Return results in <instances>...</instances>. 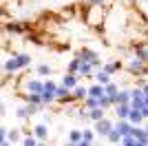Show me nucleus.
I'll list each match as a JSON object with an SVG mask.
<instances>
[{"label": "nucleus", "mask_w": 148, "mask_h": 146, "mask_svg": "<svg viewBox=\"0 0 148 146\" xmlns=\"http://www.w3.org/2000/svg\"><path fill=\"white\" fill-rule=\"evenodd\" d=\"M82 140H84V135H82V131H77V128H73V131L69 133V142H75V144H77V142H82Z\"/></svg>", "instance_id": "nucleus-23"}, {"label": "nucleus", "mask_w": 148, "mask_h": 146, "mask_svg": "<svg viewBox=\"0 0 148 146\" xmlns=\"http://www.w3.org/2000/svg\"><path fill=\"white\" fill-rule=\"evenodd\" d=\"M115 104H130V91H119L117 95L113 97V106Z\"/></svg>", "instance_id": "nucleus-10"}, {"label": "nucleus", "mask_w": 148, "mask_h": 146, "mask_svg": "<svg viewBox=\"0 0 148 146\" xmlns=\"http://www.w3.org/2000/svg\"><path fill=\"white\" fill-rule=\"evenodd\" d=\"M128 111H130V104H115V113H117L119 120H126V117H128Z\"/></svg>", "instance_id": "nucleus-15"}, {"label": "nucleus", "mask_w": 148, "mask_h": 146, "mask_svg": "<svg viewBox=\"0 0 148 146\" xmlns=\"http://www.w3.org/2000/svg\"><path fill=\"white\" fill-rule=\"evenodd\" d=\"M38 146H47V144H44V142H38Z\"/></svg>", "instance_id": "nucleus-40"}, {"label": "nucleus", "mask_w": 148, "mask_h": 146, "mask_svg": "<svg viewBox=\"0 0 148 146\" xmlns=\"http://www.w3.org/2000/svg\"><path fill=\"white\" fill-rule=\"evenodd\" d=\"M2 69H5L7 73H16V71L20 69V64H18V58H16V55H13V58H9V60L5 62V67H2Z\"/></svg>", "instance_id": "nucleus-12"}, {"label": "nucleus", "mask_w": 148, "mask_h": 146, "mask_svg": "<svg viewBox=\"0 0 148 146\" xmlns=\"http://www.w3.org/2000/svg\"><path fill=\"white\" fill-rule=\"evenodd\" d=\"M42 89H44L42 80H29V82H27V91L29 93H42Z\"/></svg>", "instance_id": "nucleus-9"}, {"label": "nucleus", "mask_w": 148, "mask_h": 146, "mask_svg": "<svg viewBox=\"0 0 148 146\" xmlns=\"http://www.w3.org/2000/svg\"><path fill=\"white\" fill-rule=\"evenodd\" d=\"M22 146H38V137H36L33 133H31V135H27L25 140H22Z\"/></svg>", "instance_id": "nucleus-26"}, {"label": "nucleus", "mask_w": 148, "mask_h": 146, "mask_svg": "<svg viewBox=\"0 0 148 146\" xmlns=\"http://www.w3.org/2000/svg\"><path fill=\"white\" fill-rule=\"evenodd\" d=\"M80 71V58H75L71 64H69V69H66V73H77Z\"/></svg>", "instance_id": "nucleus-30"}, {"label": "nucleus", "mask_w": 148, "mask_h": 146, "mask_svg": "<svg viewBox=\"0 0 148 146\" xmlns=\"http://www.w3.org/2000/svg\"><path fill=\"white\" fill-rule=\"evenodd\" d=\"M84 106H86V109H97V106H99L97 97H91V95H88L86 100H84Z\"/></svg>", "instance_id": "nucleus-27"}, {"label": "nucleus", "mask_w": 148, "mask_h": 146, "mask_svg": "<svg viewBox=\"0 0 148 146\" xmlns=\"http://www.w3.org/2000/svg\"><path fill=\"white\" fill-rule=\"evenodd\" d=\"M82 135H84V140H86V142H93L97 133H95L93 128H84V131H82Z\"/></svg>", "instance_id": "nucleus-31"}, {"label": "nucleus", "mask_w": 148, "mask_h": 146, "mask_svg": "<svg viewBox=\"0 0 148 146\" xmlns=\"http://www.w3.org/2000/svg\"><path fill=\"white\" fill-rule=\"evenodd\" d=\"M88 2H91V5H102L104 0H88Z\"/></svg>", "instance_id": "nucleus-37"}, {"label": "nucleus", "mask_w": 148, "mask_h": 146, "mask_svg": "<svg viewBox=\"0 0 148 146\" xmlns=\"http://www.w3.org/2000/svg\"><path fill=\"white\" fill-rule=\"evenodd\" d=\"M62 84H64V86H69V89L73 91L75 86L80 84V75H77V73H66V75L62 78Z\"/></svg>", "instance_id": "nucleus-5"}, {"label": "nucleus", "mask_w": 148, "mask_h": 146, "mask_svg": "<svg viewBox=\"0 0 148 146\" xmlns=\"http://www.w3.org/2000/svg\"><path fill=\"white\" fill-rule=\"evenodd\" d=\"M7 140L11 142V144H13V142H18V140H20V131H18V128H11V131H7Z\"/></svg>", "instance_id": "nucleus-24"}, {"label": "nucleus", "mask_w": 148, "mask_h": 146, "mask_svg": "<svg viewBox=\"0 0 148 146\" xmlns=\"http://www.w3.org/2000/svg\"><path fill=\"white\" fill-rule=\"evenodd\" d=\"M95 80H97V84H108L111 82V73H106L104 69H99V71H95Z\"/></svg>", "instance_id": "nucleus-14"}, {"label": "nucleus", "mask_w": 148, "mask_h": 146, "mask_svg": "<svg viewBox=\"0 0 148 146\" xmlns=\"http://www.w3.org/2000/svg\"><path fill=\"white\" fill-rule=\"evenodd\" d=\"M16 115H18V120H29V111H27V104H25V106H18Z\"/></svg>", "instance_id": "nucleus-28"}, {"label": "nucleus", "mask_w": 148, "mask_h": 146, "mask_svg": "<svg viewBox=\"0 0 148 146\" xmlns=\"http://www.w3.org/2000/svg\"><path fill=\"white\" fill-rule=\"evenodd\" d=\"M66 146H77V144H75V142H66Z\"/></svg>", "instance_id": "nucleus-39"}, {"label": "nucleus", "mask_w": 148, "mask_h": 146, "mask_svg": "<svg viewBox=\"0 0 148 146\" xmlns=\"http://www.w3.org/2000/svg\"><path fill=\"white\" fill-rule=\"evenodd\" d=\"M137 58L146 62V60H148V49H144V47H137Z\"/></svg>", "instance_id": "nucleus-32"}, {"label": "nucleus", "mask_w": 148, "mask_h": 146, "mask_svg": "<svg viewBox=\"0 0 148 146\" xmlns=\"http://www.w3.org/2000/svg\"><path fill=\"white\" fill-rule=\"evenodd\" d=\"M106 140L111 142V144H119V142L124 140V135L119 133V131H117V128H115V126H113V128H111V133L106 135Z\"/></svg>", "instance_id": "nucleus-16"}, {"label": "nucleus", "mask_w": 148, "mask_h": 146, "mask_svg": "<svg viewBox=\"0 0 148 146\" xmlns=\"http://www.w3.org/2000/svg\"><path fill=\"white\" fill-rule=\"evenodd\" d=\"M33 135L38 137V142H47V137H49V128H47V124H38V126L33 128Z\"/></svg>", "instance_id": "nucleus-7"}, {"label": "nucleus", "mask_w": 148, "mask_h": 146, "mask_svg": "<svg viewBox=\"0 0 148 146\" xmlns=\"http://www.w3.org/2000/svg\"><path fill=\"white\" fill-rule=\"evenodd\" d=\"M77 58H80V60H86V62H93L95 58H97V53L91 51V49H82L80 53H77Z\"/></svg>", "instance_id": "nucleus-17"}, {"label": "nucleus", "mask_w": 148, "mask_h": 146, "mask_svg": "<svg viewBox=\"0 0 148 146\" xmlns=\"http://www.w3.org/2000/svg\"><path fill=\"white\" fill-rule=\"evenodd\" d=\"M115 128H117L119 133L126 137V135H130V128H133V124H130L128 120H117V122H115Z\"/></svg>", "instance_id": "nucleus-8"}, {"label": "nucleus", "mask_w": 148, "mask_h": 146, "mask_svg": "<svg viewBox=\"0 0 148 146\" xmlns=\"http://www.w3.org/2000/svg\"><path fill=\"white\" fill-rule=\"evenodd\" d=\"M0 146H11V142H9V140H5V142H0Z\"/></svg>", "instance_id": "nucleus-38"}, {"label": "nucleus", "mask_w": 148, "mask_h": 146, "mask_svg": "<svg viewBox=\"0 0 148 146\" xmlns=\"http://www.w3.org/2000/svg\"><path fill=\"white\" fill-rule=\"evenodd\" d=\"M142 89H144V95H148V84H146V82L142 84Z\"/></svg>", "instance_id": "nucleus-36"}, {"label": "nucleus", "mask_w": 148, "mask_h": 146, "mask_svg": "<svg viewBox=\"0 0 148 146\" xmlns=\"http://www.w3.org/2000/svg\"><path fill=\"white\" fill-rule=\"evenodd\" d=\"M128 71H130V73H135V75H142V73L148 71V67L144 64V60L135 58V60H130V62H128Z\"/></svg>", "instance_id": "nucleus-3"}, {"label": "nucleus", "mask_w": 148, "mask_h": 146, "mask_svg": "<svg viewBox=\"0 0 148 146\" xmlns=\"http://www.w3.org/2000/svg\"><path fill=\"white\" fill-rule=\"evenodd\" d=\"M142 115H144V120H148V106H146V104L142 106Z\"/></svg>", "instance_id": "nucleus-34"}, {"label": "nucleus", "mask_w": 148, "mask_h": 146, "mask_svg": "<svg viewBox=\"0 0 148 146\" xmlns=\"http://www.w3.org/2000/svg\"><path fill=\"white\" fill-rule=\"evenodd\" d=\"M27 102H29V104H40V106H44L42 93H29V95H27Z\"/></svg>", "instance_id": "nucleus-20"}, {"label": "nucleus", "mask_w": 148, "mask_h": 146, "mask_svg": "<svg viewBox=\"0 0 148 146\" xmlns=\"http://www.w3.org/2000/svg\"><path fill=\"white\" fill-rule=\"evenodd\" d=\"M115 146H124V142H119V144H115Z\"/></svg>", "instance_id": "nucleus-41"}, {"label": "nucleus", "mask_w": 148, "mask_h": 146, "mask_svg": "<svg viewBox=\"0 0 148 146\" xmlns=\"http://www.w3.org/2000/svg\"><path fill=\"white\" fill-rule=\"evenodd\" d=\"M130 135H133L135 140H139V142H144V144H148V128L133 126V128H130Z\"/></svg>", "instance_id": "nucleus-6"}, {"label": "nucleus", "mask_w": 148, "mask_h": 146, "mask_svg": "<svg viewBox=\"0 0 148 146\" xmlns=\"http://www.w3.org/2000/svg\"><path fill=\"white\" fill-rule=\"evenodd\" d=\"M88 95H91V97H102V95H106L104 84H91V86H88Z\"/></svg>", "instance_id": "nucleus-13"}, {"label": "nucleus", "mask_w": 148, "mask_h": 146, "mask_svg": "<svg viewBox=\"0 0 148 146\" xmlns=\"http://www.w3.org/2000/svg\"><path fill=\"white\" fill-rule=\"evenodd\" d=\"M126 120H128L130 124H133V126H139V124L144 122V115H142V111H139V109H133V106H130L128 117H126Z\"/></svg>", "instance_id": "nucleus-4"}, {"label": "nucleus", "mask_w": 148, "mask_h": 146, "mask_svg": "<svg viewBox=\"0 0 148 146\" xmlns=\"http://www.w3.org/2000/svg\"><path fill=\"white\" fill-rule=\"evenodd\" d=\"M5 140H7V128L0 126V142H5Z\"/></svg>", "instance_id": "nucleus-33"}, {"label": "nucleus", "mask_w": 148, "mask_h": 146, "mask_svg": "<svg viewBox=\"0 0 148 146\" xmlns=\"http://www.w3.org/2000/svg\"><path fill=\"white\" fill-rule=\"evenodd\" d=\"M104 91H106V95L108 97H115L119 93V89H117V84H115V82H108V84L104 86Z\"/></svg>", "instance_id": "nucleus-22"}, {"label": "nucleus", "mask_w": 148, "mask_h": 146, "mask_svg": "<svg viewBox=\"0 0 148 146\" xmlns=\"http://www.w3.org/2000/svg\"><path fill=\"white\" fill-rule=\"evenodd\" d=\"M73 100V91L64 84H58V91H56V102H71Z\"/></svg>", "instance_id": "nucleus-2"}, {"label": "nucleus", "mask_w": 148, "mask_h": 146, "mask_svg": "<svg viewBox=\"0 0 148 146\" xmlns=\"http://www.w3.org/2000/svg\"><path fill=\"white\" fill-rule=\"evenodd\" d=\"M77 146H93V142H86V140H82V142H77Z\"/></svg>", "instance_id": "nucleus-35"}, {"label": "nucleus", "mask_w": 148, "mask_h": 146, "mask_svg": "<svg viewBox=\"0 0 148 146\" xmlns=\"http://www.w3.org/2000/svg\"><path fill=\"white\" fill-rule=\"evenodd\" d=\"M16 58H18V64H20V69H27V67L31 64V55H27V53H18Z\"/></svg>", "instance_id": "nucleus-21"}, {"label": "nucleus", "mask_w": 148, "mask_h": 146, "mask_svg": "<svg viewBox=\"0 0 148 146\" xmlns=\"http://www.w3.org/2000/svg\"><path fill=\"white\" fill-rule=\"evenodd\" d=\"M7 29L11 31V33H22V31H25V27H22L20 22H11L9 27H7Z\"/></svg>", "instance_id": "nucleus-29"}, {"label": "nucleus", "mask_w": 148, "mask_h": 146, "mask_svg": "<svg viewBox=\"0 0 148 146\" xmlns=\"http://www.w3.org/2000/svg\"><path fill=\"white\" fill-rule=\"evenodd\" d=\"M113 126H115V124H113L111 120L102 117V120H97V122H95V128H93V131H95L97 135H104V137H106V135L111 133V128H113Z\"/></svg>", "instance_id": "nucleus-1"}, {"label": "nucleus", "mask_w": 148, "mask_h": 146, "mask_svg": "<svg viewBox=\"0 0 148 146\" xmlns=\"http://www.w3.org/2000/svg\"><path fill=\"white\" fill-rule=\"evenodd\" d=\"M38 75L49 78V75H51V67H49V64H38Z\"/></svg>", "instance_id": "nucleus-25"}, {"label": "nucleus", "mask_w": 148, "mask_h": 146, "mask_svg": "<svg viewBox=\"0 0 148 146\" xmlns=\"http://www.w3.org/2000/svg\"><path fill=\"white\" fill-rule=\"evenodd\" d=\"M102 69H104L106 73H111V75H113V73H117L119 69H122V62H117V60H115V62H108V64H104Z\"/></svg>", "instance_id": "nucleus-19"}, {"label": "nucleus", "mask_w": 148, "mask_h": 146, "mask_svg": "<svg viewBox=\"0 0 148 146\" xmlns=\"http://www.w3.org/2000/svg\"><path fill=\"white\" fill-rule=\"evenodd\" d=\"M86 97H88V89H86V86H80V84H77L73 89V100H82V102H84Z\"/></svg>", "instance_id": "nucleus-11"}, {"label": "nucleus", "mask_w": 148, "mask_h": 146, "mask_svg": "<svg viewBox=\"0 0 148 146\" xmlns=\"http://www.w3.org/2000/svg\"><path fill=\"white\" fill-rule=\"evenodd\" d=\"M86 115H88V120L97 122V120H102V117H104V109H99V106H97V109H88Z\"/></svg>", "instance_id": "nucleus-18"}]
</instances>
